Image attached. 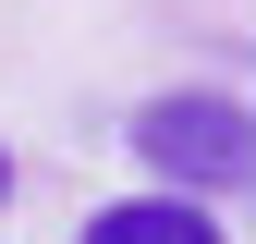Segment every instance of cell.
<instances>
[{
	"instance_id": "cell-1",
	"label": "cell",
	"mask_w": 256,
	"mask_h": 244,
	"mask_svg": "<svg viewBox=\"0 0 256 244\" xmlns=\"http://www.w3.org/2000/svg\"><path fill=\"white\" fill-rule=\"evenodd\" d=\"M134 159L196 208V196H232V183L256 171V122H244L232 86H171V98L134 110Z\"/></svg>"
},
{
	"instance_id": "cell-2",
	"label": "cell",
	"mask_w": 256,
	"mask_h": 244,
	"mask_svg": "<svg viewBox=\"0 0 256 244\" xmlns=\"http://www.w3.org/2000/svg\"><path fill=\"white\" fill-rule=\"evenodd\" d=\"M86 244H220V220L183 208V196H122V208L86 220Z\"/></svg>"
},
{
	"instance_id": "cell-3",
	"label": "cell",
	"mask_w": 256,
	"mask_h": 244,
	"mask_svg": "<svg viewBox=\"0 0 256 244\" xmlns=\"http://www.w3.org/2000/svg\"><path fill=\"white\" fill-rule=\"evenodd\" d=\"M0 196H12V159H0Z\"/></svg>"
}]
</instances>
